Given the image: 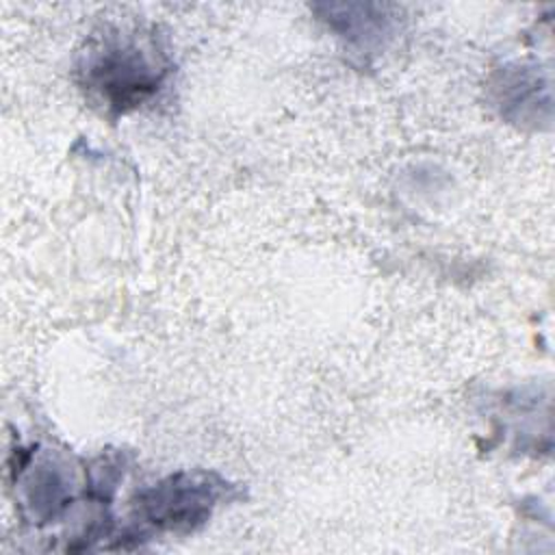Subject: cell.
Segmentation results:
<instances>
[{
  "label": "cell",
  "mask_w": 555,
  "mask_h": 555,
  "mask_svg": "<svg viewBox=\"0 0 555 555\" xmlns=\"http://www.w3.org/2000/svg\"><path fill=\"white\" fill-rule=\"evenodd\" d=\"M228 483L212 473H176L139 494L143 522L169 531H191L206 522Z\"/></svg>",
  "instance_id": "2"
},
{
  "label": "cell",
  "mask_w": 555,
  "mask_h": 555,
  "mask_svg": "<svg viewBox=\"0 0 555 555\" xmlns=\"http://www.w3.org/2000/svg\"><path fill=\"white\" fill-rule=\"evenodd\" d=\"M169 63L154 33L137 26H106L80 52L78 74L87 93L113 113H128L152 98Z\"/></svg>",
  "instance_id": "1"
}]
</instances>
